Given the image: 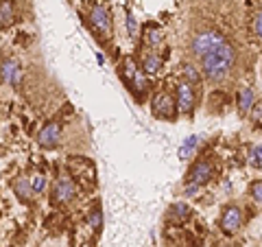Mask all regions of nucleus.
Returning a JSON list of instances; mask_svg holds the SVG:
<instances>
[{"label":"nucleus","instance_id":"22","mask_svg":"<svg viewBox=\"0 0 262 247\" xmlns=\"http://www.w3.org/2000/svg\"><path fill=\"white\" fill-rule=\"evenodd\" d=\"M249 162H251V167L262 169V142L256 145V147H251V151H249Z\"/></svg>","mask_w":262,"mask_h":247},{"label":"nucleus","instance_id":"6","mask_svg":"<svg viewBox=\"0 0 262 247\" xmlns=\"http://www.w3.org/2000/svg\"><path fill=\"white\" fill-rule=\"evenodd\" d=\"M77 197V186L68 175H59L53 184V201L57 205H68Z\"/></svg>","mask_w":262,"mask_h":247},{"label":"nucleus","instance_id":"27","mask_svg":"<svg viewBox=\"0 0 262 247\" xmlns=\"http://www.w3.org/2000/svg\"><path fill=\"white\" fill-rule=\"evenodd\" d=\"M253 33H256V37L262 42V11L253 18Z\"/></svg>","mask_w":262,"mask_h":247},{"label":"nucleus","instance_id":"16","mask_svg":"<svg viewBox=\"0 0 262 247\" xmlns=\"http://www.w3.org/2000/svg\"><path fill=\"white\" fill-rule=\"evenodd\" d=\"M182 77H184V84L192 86V88L201 84V72H199V68H196L194 64H190V61L182 64Z\"/></svg>","mask_w":262,"mask_h":247},{"label":"nucleus","instance_id":"10","mask_svg":"<svg viewBox=\"0 0 262 247\" xmlns=\"http://www.w3.org/2000/svg\"><path fill=\"white\" fill-rule=\"evenodd\" d=\"M0 75L9 86H18L22 81V68L15 59H5L3 66H0Z\"/></svg>","mask_w":262,"mask_h":247},{"label":"nucleus","instance_id":"20","mask_svg":"<svg viewBox=\"0 0 262 247\" xmlns=\"http://www.w3.org/2000/svg\"><path fill=\"white\" fill-rule=\"evenodd\" d=\"M136 75H138V70H136V64H134V59H131V57H127V59L122 61V77H125L127 86H131V84H134Z\"/></svg>","mask_w":262,"mask_h":247},{"label":"nucleus","instance_id":"14","mask_svg":"<svg viewBox=\"0 0 262 247\" xmlns=\"http://www.w3.org/2000/svg\"><path fill=\"white\" fill-rule=\"evenodd\" d=\"M162 42H164V31L160 27H155V24H149V27L144 29V44H146V48L153 51V48H158Z\"/></svg>","mask_w":262,"mask_h":247},{"label":"nucleus","instance_id":"18","mask_svg":"<svg viewBox=\"0 0 262 247\" xmlns=\"http://www.w3.org/2000/svg\"><path fill=\"white\" fill-rule=\"evenodd\" d=\"M196 145H199V136H188L184 140V145L179 147V151H177L179 160H190L194 155V151H196Z\"/></svg>","mask_w":262,"mask_h":247},{"label":"nucleus","instance_id":"7","mask_svg":"<svg viewBox=\"0 0 262 247\" xmlns=\"http://www.w3.org/2000/svg\"><path fill=\"white\" fill-rule=\"evenodd\" d=\"M241 228H243V210L234 203L225 205L223 215H221V230H223V234H236Z\"/></svg>","mask_w":262,"mask_h":247},{"label":"nucleus","instance_id":"2","mask_svg":"<svg viewBox=\"0 0 262 247\" xmlns=\"http://www.w3.org/2000/svg\"><path fill=\"white\" fill-rule=\"evenodd\" d=\"M223 44H227L225 35L221 31H214V29H203L199 33H194L188 42V51H190L192 57L196 59H203L206 55H210L212 51H216Z\"/></svg>","mask_w":262,"mask_h":247},{"label":"nucleus","instance_id":"28","mask_svg":"<svg viewBox=\"0 0 262 247\" xmlns=\"http://www.w3.org/2000/svg\"><path fill=\"white\" fill-rule=\"evenodd\" d=\"M201 191V186H194V184H186L184 186V197H194L196 193Z\"/></svg>","mask_w":262,"mask_h":247},{"label":"nucleus","instance_id":"1","mask_svg":"<svg viewBox=\"0 0 262 247\" xmlns=\"http://www.w3.org/2000/svg\"><path fill=\"white\" fill-rule=\"evenodd\" d=\"M236 59H238V53L232 44H223L216 51H212L210 55H206L201 59V70H203V77L212 84H221L229 77V72L234 70Z\"/></svg>","mask_w":262,"mask_h":247},{"label":"nucleus","instance_id":"9","mask_svg":"<svg viewBox=\"0 0 262 247\" xmlns=\"http://www.w3.org/2000/svg\"><path fill=\"white\" fill-rule=\"evenodd\" d=\"M175 103H177V112H182L184 116H190V114L194 112V103H196L192 86L179 84L177 86V92H175Z\"/></svg>","mask_w":262,"mask_h":247},{"label":"nucleus","instance_id":"26","mask_svg":"<svg viewBox=\"0 0 262 247\" xmlns=\"http://www.w3.org/2000/svg\"><path fill=\"white\" fill-rule=\"evenodd\" d=\"M249 114H251V122H253V125L262 127V103H256V105H253V110H251Z\"/></svg>","mask_w":262,"mask_h":247},{"label":"nucleus","instance_id":"25","mask_svg":"<svg viewBox=\"0 0 262 247\" xmlns=\"http://www.w3.org/2000/svg\"><path fill=\"white\" fill-rule=\"evenodd\" d=\"M127 33H129L131 39L138 37V22H136V18L131 13H127Z\"/></svg>","mask_w":262,"mask_h":247},{"label":"nucleus","instance_id":"8","mask_svg":"<svg viewBox=\"0 0 262 247\" xmlns=\"http://www.w3.org/2000/svg\"><path fill=\"white\" fill-rule=\"evenodd\" d=\"M61 142V122H48V125L42 127V131L37 134V145L42 147V149H55V147H59Z\"/></svg>","mask_w":262,"mask_h":247},{"label":"nucleus","instance_id":"4","mask_svg":"<svg viewBox=\"0 0 262 247\" xmlns=\"http://www.w3.org/2000/svg\"><path fill=\"white\" fill-rule=\"evenodd\" d=\"M90 24H92L94 31L101 33L103 37L112 35V13L103 3L92 5V11H90Z\"/></svg>","mask_w":262,"mask_h":247},{"label":"nucleus","instance_id":"23","mask_svg":"<svg viewBox=\"0 0 262 247\" xmlns=\"http://www.w3.org/2000/svg\"><path fill=\"white\" fill-rule=\"evenodd\" d=\"M31 186H33V193H35V195L44 193V188H46V177L42 175V173H35V175L31 177Z\"/></svg>","mask_w":262,"mask_h":247},{"label":"nucleus","instance_id":"13","mask_svg":"<svg viewBox=\"0 0 262 247\" xmlns=\"http://www.w3.org/2000/svg\"><path fill=\"white\" fill-rule=\"evenodd\" d=\"M256 105V92L251 88H243L238 92V114L241 116H247Z\"/></svg>","mask_w":262,"mask_h":247},{"label":"nucleus","instance_id":"3","mask_svg":"<svg viewBox=\"0 0 262 247\" xmlns=\"http://www.w3.org/2000/svg\"><path fill=\"white\" fill-rule=\"evenodd\" d=\"M214 173H216V167H214V162L208 160V158H203V160H196L190 171H188V175H186V184H194V186H206L212 177H214Z\"/></svg>","mask_w":262,"mask_h":247},{"label":"nucleus","instance_id":"24","mask_svg":"<svg viewBox=\"0 0 262 247\" xmlns=\"http://www.w3.org/2000/svg\"><path fill=\"white\" fill-rule=\"evenodd\" d=\"M249 197L256 203H262V182H253L249 186Z\"/></svg>","mask_w":262,"mask_h":247},{"label":"nucleus","instance_id":"17","mask_svg":"<svg viewBox=\"0 0 262 247\" xmlns=\"http://www.w3.org/2000/svg\"><path fill=\"white\" fill-rule=\"evenodd\" d=\"M13 191H15V195L20 197L22 201H31L33 199V186H31V182H27V177H18L13 182Z\"/></svg>","mask_w":262,"mask_h":247},{"label":"nucleus","instance_id":"15","mask_svg":"<svg viewBox=\"0 0 262 247\" xmlns=\"http://www.w3.org/2000/svg\"><path fill=\"white\" fill-rule=\"evenodd\" d=\"M188 217H190V208H188V203H184V201L170 203V208L166 212V219L168 221H186Z\"/></svg>","mask_w":262,"mask_h":247},{"label":"nucleus","instance_id":"11","mask_svg":"<svg viewBox=\"0 0 262 247\" xmlns=\"http://www.w3.org/2000/svg\"><path fill=\"white\" fill-rule=\"evenodd\" d=\"M162 64H164V59L160 57V53H155V51H146V53L142 55V59H140L142 75H146V77L158 75V72L162 70Z\"/></svg>","mask_w":262,"mask_h":247},{"label":"nucleus","instance_id":"21","mask_svg":"<svg viewBox=\"0 0 262 247\" xmlns=\"http://www.w3.org/2000/svg\"><path fill=\"white\" fill-rule=\"evenodd\" d=\"M88 223L92 230H98L103 223V215H101V205H92V210H90V215H88Z\"/></svg>","mask_w":262,"mask_h":247},{"label":"nucleus","instance_id":"5","mask_svg":"<svg viewBox=\"0 0 262 247\" xmlns=\"http://www.w3.org/2000/svg\"><path fill=\"white\" fill-rule=\"evenodd\" d=\"M151 112H153V116H158L162 120H173L175 114H177V103L170 94L158 92L151 101Z\"/></svg>","mask_w":262,"mask_h":247},{"label":"nucleus","instance_id":"19","mask_svg":"<svg viewBox=\"0 0 262 247\" xmlns=\"http://www.w3.org/2000/svg\"><path fill=\"white\" fill-rule=\"evenodd\" d=\"M15 18V11H13V0H3L0 3V24L7 29Z\"/></svg>","mask_w":262,"mask_h":247},{"label":"nucleus","instance_id":"12","mask_svg":"<svg viewBox=\"0 0 262 247\" xmlns=\"http://www.w3.org/2000/svg\"><path fill=\"white\" fill-rule=\"evenodd\" d=\"M70 169H79V173H72V175H79V179H85L88 184L94 182V167L92 162L85 158H72L70 160Z\"/></svg>","mask_w":262,"mask_h":247}]
</instances>
